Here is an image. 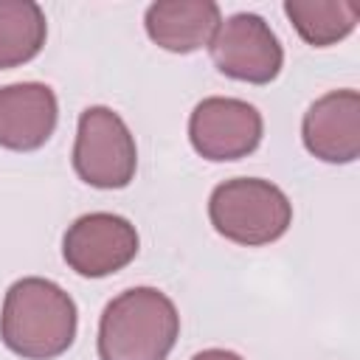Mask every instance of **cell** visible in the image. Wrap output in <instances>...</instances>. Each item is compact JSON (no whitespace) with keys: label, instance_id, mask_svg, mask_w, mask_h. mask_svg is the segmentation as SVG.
<instances>
[{"label":"cell","instance_id":"9c48e42d","mask_svg":"<svg viewBox=\"0 0 360 360\" xmlns=\"http://www.w3.org/2000/svg\"><path fill=\"white\" fill-rule=\"evenodd\" d=\"M59 121L56 93L42 82H17L0 87V146L34 152L45 146Z\"/></svg>","mask_w":360,"mask_h":360},{"label":"cell","instance_id":"ba28073f","mask_svg":"<svg viewBox=\"0 0 360 360\" xmlns=\"http://www.w3.org/2000/svg\"><path fill=\"white\" fill-rule=\"evenodd\" d=\"M301 138L323 163H352L360 155V93L329 90L315 98L301 121Z\"/></svg>","mask_w":360,"mask_h":360},{"label":"cell","instance_id":"52a82bcc","mask_svg":"<svg viewBox=\"0 0 360 360\" xmlns=\"http://www.w3.org/2000/svg\"><path fill=\"white\" fill-rule=\"evenodd\" d=\"M138 231L127 217L93 211L68 225L62 236V256L73 273L84 278H104L127 267L138 256Z\"/></svg>","mask_w":360,"mask_h":360},{"label":"cell","instance_id":"8992f818","mask_svg":"<svg viewBox=\"0 0 360 360\" xmlns=\"http://www.w3.org/2000/svg\"><path fill=\"white\" fill-rule=\"evenodd\" d=\"M264 132L262 112L231 96H208L188 115V141L205 160L225 163L259 149Z\"/></svg>","mask_w":360,"mask_h":360},{"label":"cell","instance_id":"7c38bea8","mask_svg":"<svg viewBox=\"0 0 360 360\" xmlns=\"http://www.w3.org/2000/svg\"><path fill=\"white\" fill-rule=\"evenodd\" d=\"M284 14L304 42L315 48L335 45L357 28V6L349 0H287Z\"/></svg>","mask_w":360,"mask_h":360},{"label":"cell","instance_id":"5b68a950","mask_svg":"<svg viewBox=\"0 0 360 360\" xmlns=\"http://www.w3.org/2000/svg\"><path fill=\"white\" fill-rule=\"evenodd\" d=\"M208 51L214 68L222 76L248 84H270L284 65V48L276 31L250 11L222 20L208 42Z\"/></svg>","mask_w":360,"mask_h":360},{"label":"cell","instance_id":"277c9868","mask_svg":"<svg viewBox=\"0 0 360 360\" xmlns=\"http://www.w3.org/2000/svg\"><path fill=\"white\" fill-rule=\"evenodd\" d=\"M73 169L79 180L93 188H124L132 183L138 169V146L127 121L104 107H87L79 115Z\"/></svg>","mask_w":360,"mask_h":360},{"label":"cell","instance_id":"3957f363","mask_svg":"<svg viewBox=\"0 0 360 360\" xmlns=\"http://www.w3.org/2000/svg\"><path fill=\"white\" fill-rule=\"evenodd\" d=\"M208 217L219 236L245 248H262L287 233L292 202L262 177H233L219 183L208 197Z\"/></svg>","mask_w":360,"mask_h":360},{"label":"cell","instance_id":"7a4b0ae2","mask_svg":"<svg viewBox=\"0 0 360 360\" xmlns=\"http://www.w3.org/2000/svg\"><path fill=\"white\" fill-rule=\"evenodd\" d=\"M180 338L174 301L158 287L118 292L98 321V360H166Z\"/></svg>","mask_w":360,"mask_h":360},{"label":"cell","instance_id":"30bf717a","mask_svg":"<svg viewBox=\"0 0 360 360\" xmlns=\"http://www.w3.org/2000/svg\"><path fill=\"white\" fill-rule=\"evenodd\" d=\"M222 22L214 0H158L146 8L143 25L149 39L172 53H191L211 42Z\"/></svg>","mask_w":360,"mask_h":360},{"label":"cell","instance_id":"6da1fadb","mask_svg":"<svg viewBox=\"0 0 360 360\" xmlns=\"http://www.w3.org/2000/svg\"><path fill=\"white\" fill-rule=\"evenodd\" d=\"M76 301L51 278L25 276L3 298L0 340L22 360H53L76 340Z\"/></svg>","mask_w":360,"mask_h":360},{"label":"cell","instance_id":"8fae6325","mask_svg":"<svg viewBox=\"0 0 360 360\" xmlns=\"http://www.w3.org/2000/svg\"><path fill=\"white\" fill-rule=\"evenodd\" d=\"M45 37L48 20L34 0H0V70L31 62Z\"/></svg>","mask_w":360,"mask_h":360},{"label":"cell","instance_id":"4fadbf2b","mask_svg":"<svg viewBox=\"0 0 360 360\" xmlns=\"http://www.w3.org/2000/svg\"><path fill=\"white\" fill-rule=\"evenodd\" d=\"M191 360H245V357H239L231 349H205V352H197Z\"/></svg>","mask_w":360,"mask_h":360}]
</instances>
